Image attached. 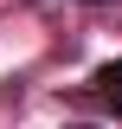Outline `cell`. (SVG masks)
Listing matches in <instances>:
<instances>
[{
	"instance_id": "obj_1",
	"label": "cell",
	"mask_w": 122,
	"mask_h": 129,
	"mask_svg": "<svg viewBox=\"0 0 122 129\" xmlns=\"http://www.w3.org/2000/svg\"><path fill=\"white\" fill-rule=\"evenodd\" d=\"M90 90L103 97L109 110H122V58H116V64H103V71H96V78H90Z\"/></svg>"
},
{
	"instance_id": "obj_3",
	"label": "cell",
	"mask_w": 122,
	"mask_h": 129,
	"mask_svg": "<svg viewBox=\"0 0 122 129\" xmlns=\"http://www.w3.org/2000/svg\"><path fill=\"white\" fill-rule=\"evenodd\" d=\"M77 129H84V123H77Z\"/></svg>"
},
{
	"instance_id": "obj_2",
	"label": "cell",
	"mask_w": 122,
	"mask_h": 129,
	"mask_svg": "<svg viewBox=\"0 0 122 129\" xmlns=\"http://www.w3.org/2000/svg\"><path fill=\"white\" fill-rule=\"evenodd\" d=\"M90 7H103V0H90Z\"/></svg>"
}]
</instances>
